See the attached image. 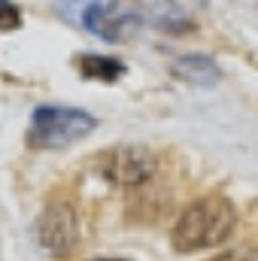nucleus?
I'll use <instances>...</instances> for the list:
<instances>
[{"label":"nucleus","mask_w":258,"mask_h":261,"mask_svg":"<svg viewBox=\"0 0 258 261\" xmlns=\"http://www.w3.org/2000/svg\"><path fill=\"white\" fill-rule=\"evenodd\" d=\"M79 70L88 76V79H104V82H113L125 73L122 61L116 58H104V55H82L79 58Z\"/></svg>","instance_id":"obj_8"},{"label":"nucleus","mask_w":258,"mask_h":261,"mask_svg":"<svg viewBox=\"0 0 258 261\" xmlns=\"http://www.w3.org/2000/svg\"><path fill=\"white\" fill-rule=\"evenodd\" d=\"M76 240H79V222L73 206L49 203L37 219V243L52 255H64L76 246Z\"/></svg>","instance_id":"obj_4"},{"label":"nucleus","mask_w":258,"mask_h":261,"mask_svg":"<svg viewBox=\"0 0 258 261\" xmlns=\"http://www.w3.org/2000/svg\"><path fill=\"white\" fill-rule=\"evenodd\" d=\"M170 70H173L176 79H183V82H189V85H197V88H213V85L222 79L216 61L207 58V55H197V52H194V55L176 58Z\"/></svg>","instance_id":"obj_7"},{"label":"nucleus","mask_w":258,"mask_h":261,"mask_svg":"<svg viewBox=\"0 0 258 261\" xmlns=\"http://www.w3.org/2000/svg\"><path fill=\"white\" fill-rule=\"evenodd\" d=\"M97 128L94 116L79 107H37L28 125V143L34 149H64L85 140Z\"/></svg>","instance_id":"obj_2"},{"label":"nucleus","mask_w":258,"mask_h":261,"mask_svg":"<svg viewBox=\"0 0 258 261\" xmlns=\"http://www.w3.org/2000/svg\"><path fill=\"white\" fill-rule=\"evenodd\" d=\"M134 12L143 24L161 31V34H189L192 24V15L189 9L179 3V0H134Z\"/></svg>","instance_id":"obj_6"},{"label":"nucleus","mask_w":258,"mask_h":261,"mask_svg":"<svg viewBox=\"0 0 258 261\" xmlns=\"http://www.w3.org/2000/svg\"><path fill=\"white\" fill-rule=\"evenodd\" d=\"M18 24H21V12L9 0H0V31H12Z\"/></svg>","instance_id":"obj_9"},{"label":"nucleus","mask_w":258,"mask_h":261,"mask_svg":"<svg viewBox=\"0 0 258 261\" xmlns=\"http://www.w3.org/2000/svg\"><path fill=\"white\" fill-rule=\"evenodd\" d=\"M210 261H252L246 252H222V255H216V258Z\"/></svg>","instance_id":"obj_10"},{"label":"nucleus","mask_w":258,"mask_h":261,"mask_svg":"<svg viewBox=\"0 0 258 261\" xmlns=\"http://www.w3.org/2000/svg\"><path fill=\"white\" fill-rule=\"evenodd\" d=\"M82 24L107 43H125L134 34V28L140 24V18L113 6V3H107V0H94L82 9Z\"/></svg>","instance_id":"obj_5"},{"label":"nucleus","mask_w":258,"mask_h":261,"mask_svg":"<svg viewBox=\"0 0 258 261\" xmlns=\"http://www.w3.org/2000/svg\"><path fill=\"white\" fill-rule=\"evenodd\" d=\"M234 228H237L234 203L222 195H203L179 213L173 234H170V243L176 252L192 255V252L222 246L234 234Z\"/></svg>","instance_id":"obj_1"},{"label":"nucleus","mask_w":258,"mask_h":261,"mask_svg":"<svg viewBox=\"0 0 258 261\" xmlns=\"http://www.w3.org/2000/svg\"><path fill=\"white\" fill-rule=\"evenodd\" d=\"M91 261H128V258H113V255H100V258H91Z\"/></svg>","instance_id":"obj_11"},{"label":"nucleus","mask_w":258,"mask_h":261,"mask_svg":"<svg viewBox=\"0 0 258 261\" xmlns=\"http://www.w3.org/2000/svg\"><path fill=\"white\" fill-rule=\"evenodd\" d=\"M155 170H158L155 152L146 146H137V143H122V146L110 149V155L104 161V176L122 189L146 186L155 176Z\"/></svg>","instance_id":"obj_3"}]
</instances>
